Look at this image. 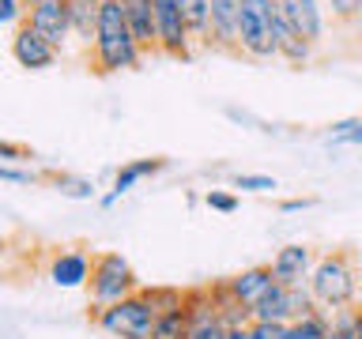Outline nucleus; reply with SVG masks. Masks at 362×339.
<instances>
[{"mask_svg":"<svg viewBox=\"0 0 362 339\" xmlns=\"http://www.w3.org/2000/svg\"><path fill=\"white\" fill-rule=\"evenodd\" d=\"M185 339H226V321H223V313H219V305H215L208 294H189V302H185Z\"/></svg>","mask_w":362,"mask_h":339,"instance_id":"obj_9","label":"nucleus"},{"mask_svg":"<svg viewBox=\"0 0 362 339\" xmlns=\"http://www.w3.org/2000/svg\"><path fill=\"white\" fill-rule=\"evenodd\" d=\"M166 166H170L166 158H140V162L121 166V170H117V177H113V192H106V196H102V203H106V208H113V203H117V200H121L124 192H129L140 177L158 174V170H166Z\"/></svg>","mask_w":362,"mask_h":339,"instance_id":"obj_17","label":"nucleus"},{"mask_svg":"<svg viewBox=\"0 0 362 339\" xmlns=\"http://www.w3.org/2000/svg\"><path fill=\"white\" fill-rule=\"evenodd\" d=\"M313 294L302 290V287H283V282H276V287L268 290V298L253 309V321H264V324H294L298 316L313 313Z\"/></svg>","mask_w":362,"mask_h":339,"instance_id":"obj_7","label":"nucleus"},{"mask_svg":"<svg viewBox=\"0 0 362 339\" xmlns=\"http://www.w3.org/2000/svg\"><path fill=\"white\" fill-rule=\"evenodd\" d=\"M253 339H287V324H264V321H253L249 324Z\"/></svg>","mask_w":362,"mask_h":339,"instance_id":"obj_28","label":"nucleus"},{"mask_svg":"<svg viewBox=\"0 0 362 339\" xmlns=\"http://www.w3.org/2000/svg\"><path fill=\"white\" fill-rule=\"evenodd\" d=\"M208 4H211L208 49H238V11H242V0H208Z\"/></svg>","mask_w":362,"mask_h":339,"instance_id":"obj_14","label":"nucleus"},{"mask_svg":"<svg viewBox=\"0 0 362 339\" xmlns=\"http://www.w3.org/2000/svg\"><path fill=\"white\" fill-rule=\"evenodd\" d=\"M132 294H136L132 264L121 253H98L95 268H90V298H95V305L106 309V305H117L132 298Z\"/></svg>","mask_w":362,"mask_h":339,"instance_id":"obj_4","label":"nucleus"},{"mask_svg":"<svg viewBox=\"0 0 362 339\" xmlns=\"http://www.w3.org/2000/svg\"><path fill=\"white\" fill-rule=\"evenodd\" d=\"M90 268H95V260H90L87 253H61L49 268V279L57 282V287L72 290V287L90 282Z\"/></svg>","mask_w":362,"mask_h":339,"instance_id":"obj_15","label":"nucleus"},{"mask_svg":"<svg viewBox=\"0 0 362 339\" xmlns=\"http://www.w3.org/2000/svg\"><path fill=\"white\" fill-rule=\"evenodd\" d=\"M0 23L16 34L23 23H27V0H4V4H0Z\"/></svg>","mask_w":362,"mask_h":339,"instance_id":"obj_24","label":"nucleus"},{"mask_svg":"<svg viewBox=\"0 0 362 339\" xmlns=\"http://www.w3.org/2000/svg\"><path fill=\"white\" fill-rule=\"evenodd\" d=\"M147 302H151V309L163 316V313H177V309H185V302H189V294H181L177 287H151V290H140Z\"/></svg>","mask_w":362,"mask_h":339,"instance_id":"obj_20","label":"nucleus"},{"mask_svg":"<svg viewBox=\"0 0 362 339\" xmlns=\"http://www.w3.org/2000/svg\"><path fill=\"white\" fill-rule=\"evenodd\" d=\"M310 294L317 305L325 309H347L351 302L358 298V279H355V268H351V256L347 253H328L317 260L313 275H310Z\"/></svg>","mask_w":362,"mask_h":339,"instance_id":"obj_2","label":"nucleus"},{"mask_svg":"<svg viewBox=\"0 0 362 339\" xmlns=\"http://www.w3.org/2000/svg\"><path fill=\"white\" fill-rule=\"evenodd\" d=\"M276 11L279 0H242L238 11V49L253 61H272L276 49Z\"/></svg>","mask_w":362,"mask_h":339,"instance_id":"obj_3","label":"nucleus"},{"mask_svg":"<svg viewBox=\"0 0 362 339\" xmlns=\"http://www.w3.org/2000/svg\"><path fill=\"white\" fill-rule=\"evenodd\" d=\"M53 185H57V192H61V196H68V200H90V196H95V185H90L87 177H68V174H61Z\"/></svg>","mask_w":362,"mask_h":339,"instance_id":"obj_22","label":"nucleus"},{"mask_svg":"<svg viewBox=\"0 0 362 339\" xmlns=\"http://www.w3.org/2000/svg\"><path fill=\"white\" fill-rule=\"evenodd\" d=\"M185 309H177V313H163L158 316V324H155V339H185Z\"/></svg>","mask_w":362,"mask_h":339,"instance_id":"obj_23","label":"nucleus"},{"mask_svg":"<svg viewBox=\"0 0 362 339\" xmlns=\"http://www.w3.org/2000/svg\"><path fill=\"white\" fill-rule=\"evenodd\" d=\"M124 4V16H129L136 38H140L144 53L151 49L158 53V30H155V0H121Z\"/></svg>","mask_w":362,"mask_h":339,"instance_id":"obj_16","label":"nucleus"},{"mask_svg":"<svg viewBox=\"0 0 362 339\" xmlns=\"http://www.w3.org/2000/svg\"><path fill=\"white\" fill-rule=\"evenodd\" d=\"M95 56H98V72H129V68L140 64L144 45L136 38L121 0H102L98 30H95Z\"/></svg>","mask_w":362,"mask_h":339,"instance_id":"obj_1","label":"nucleus"},{"mask_svg":"<svg viewBox=\"0 0 362 339\" xmlns=\"http://www.w3.org/2000/svg\"><path fill=\"white\" fill-rule=\"evenodd\" d=\"M234 185H238V189H249V192H268V189H276V177H264V174H238Z\"/></svg>","mask_w":362,"mask_h":339,"instance_id":"obj_26","label":"nucleus"},{"mask_svg":"<svg viewBox=\"0 0 362 339\" xmlns=\"http://www.w3.org/2000/svg\"><path fill=\"white\" fill-rule=\"evenodd\" d=\"M358 339H362V309H358Z\"/></svg>","mask_w":362,"mask_h":339,"instance_id":"obj_33","label":"nucleus"},{"mask_svg":"<svg viewBox=\"0 0 362 339\" xmlns=\"http://www.w3.org/2000/svg\"><path fill=\"white\" fill-rule=\"evenodd\" d=\"M11 56H16L23 68H30V72H42V68H53V64H57L61 49H57V45H49L38 30H30L27 23H23V27L11 34Z\"/></svg>","mask_w":362,"mask_h":339,"instance_id":"obj_11","label":"nucleus"},{"mask_svg":"<svg viewBox=\"0 0 362 339\" xmlns=\"http://www.w3.org/2000/svg\"><path fill=\"white\" fill-rule=\"evenodd\" d=\"M27 27L38 30L49 45L64 49L68 34H72V11H68V0H30L27 4Z\"/></svg>","mask_w":362,"mask_h":339,"instance_id":"obj_8","label":"nucleus"},{"mask_svg":"<svg viewBox=\"0 0 362 339\" xmlns=\"http://www.w3.org/2000/svg\"><path fill=\"white\" fill-rule=\"evenodd\" d=\"M276 287V271H272V264H257V268H245L238 271V275L226 282V290H230V298L238 305H245L249 313L257 309L260 302L268 298V290Z\"/></svg>","mask_w":362,"mask_h":339,"instance_id":"obj_10","label":"nucleus"},{"mask_svg":"<svg viewBox=\"0 0 362 339\" xmlns=\"http://www.w3.org/2000/svg\"><path fill=\"white\" fill-rule=\"evenodd\" d=\"M310 196H302V200H283V211H302V208H310Z\"/></svg>","mask_w":362,"mask_h":339,"instance_id":"obj_31","label":"nucleus"},{"mask_svg":"<svg viewBox=\"0 0 362 339\" xmlns=\"http://www.w3.org/2000/svg\"><path fill=\"white\" fill-rule=\"evenodd\" d=\"M279 8H283V16L291 19V27L298 30L305 42L321 45V38H325V11H328L325 0H279Z\"/></svg>","mask_w":362,"mask_h":339,"instance_id":"obj_12","label":"nucleus"},{"mask_svg":"<svg viewBox=\"0 0 362 339\" xmlns=\"http://www.w3.org/2000/svg\"><path fill=\"white\" fill-rule=\"evenodd\" d=\"M23 155H27V151H23L19 143H11V140L0 143V158H4V166H8V162H16V158H23Z\"/></svg>","mask_w":362,"mask_h":339,"instance_id":"obj_30","label":"nucleus"},{"mask_svg":"<svg viewBox=\"0 0 362 339\" xmlns=\"http://www.w3.org/2000/svg\"><path fill=\"white\" fill-rule=\"evenodd\" d=\"M204 203H208L211 211H223V215H230L238 208V200L230 196V192H219V189H211L208 196H204Z\"/></svg>","mask_w":362,"mask_h":339,"instance_id":"obj_27","label":"nucleus"},{"mask_svg":"<svg viewBox=\"0 0 362 339\" xmlns=\"http://www.w3.org/2000/svg\"><path fill=\"white\" fill-rule=\"evenodd\" d=\"M328 339H358V309H336L328 321Z\"/></svg>","mask_w":362,"mask_h":339,"instance_id":"obj_21","label":"nucleus"},{"mask_svg":"<svg viewBox=\"0 0 362 339\" xmlns=\"http://www.w3.org/2000/svg\"><path fill=\"white\" fill-rule=\"evenodd\" d=\"M313 249L305 245H283L276 256H272V271H276V282L283 287H302L313 275Z\"/></svg>","mask_w":362,"mask_h":339,"instance_id":"obj_13","label":"nucleus"},{"mask_svg":"<svg viewBox=\"0 0 362 339\" xmlns=\"http://www.w3.org/2000/svg\"><path fill=\"white\" fill-rule=\"evenodd\" d=\"M226 339H253V332H249V324H242V328H230Z\"/></svg>","mask_w":362,"mask_h":339,"instance_id":"obj_32","label":"nucleus"},{"mask_svg":"<svg viewBox=\"0 0 362 339\" xmlns=\"http://www.w3.org/2000/svg\"><path fill=\"white\" fill-rule=\"evenodd\" d=\"M336 23H355L362 19V0H325Z\"/></svg>","mask_w":362,"mask_h":339,"instance_id":"obj_25","label":"nucleus"},{"mask_svg":"<svg viewBox=\"0 0 362 339\" xmlns=\"http://www.w3.org/2000/svg\"><path fill=\"white\" fill-rule=\"evenodd\" d=\"M0 177H4V181H23V185L38 181V174H30V170H16V166H0Z\"/></svg>","mask_w":362,"mask_h":339,"instance_id":"obj_29","label":"nucleus"},{"mask_svg":"<svg viewBox=\"0 0 362 339\" xmlns=\"http://www.w3.org/2000/svg\"><path fill=\"white\" fill-rule=\"evenodd\" d=\"M68 11H72V34L79 42H90L98 30V11L102 0H68Z\"/></svg>","mask_w":362,"mask_h":339,"instance_id":"obj_18","label":"nucleus"},{"mask_svg":"<svg viewBox=\"0 0 362 339\" xmlns=\"http://www.w3.org/2000/svg\"><path fill=\"white\" fill-rule=\"evenodd\" d=\"M98 324L110 335H121V339H155L158 313L151 309V302L144 294H132V298H124L117 305L98 309Z\"/></svg>","mask_w":362,"mask_h":339,"instance_id":"obj_5","label":"nucleus"},{"mask_svg":"<svg viewBox=\"0 0 362 339\" xmlns=\"http://www.w3.org/2000/svg\"><path fill=\"white\" fill-rule=\"evenodd\" d=\"M155 30H158V53L177 56V61H189L192 56L197 38L189 30L181 0H155Z\"/></svg>","mask_w":362,"mask_h":339,"instance_id":"obj_6","label":"nucleus"},{"mask_svg":"<svg viewBox=\"0 0 362 339\" xmlns=\"http://www.w3.org/2000/svg\"><path fill=\"white\" fill-rule=\"evenodd\" d=\"M181 8H185V19H189V30L197 45H208L211 42V4L208 0H181Z\"/></svg>","mask_w":362,"mask_h":339,"instance_id":"obj_19","label":"nucleus"},{"mask_svg":"<svg viewBox=\"0 0 362 339\" xmlns=\"http://www.w3.org/2000/svg\"><path fill=\"white\" fill-rule=\"evenodd\" d=\"M27 4H30V0H27Z\"/></svg>","mask_w":362,"mask_h":339,"instance_id":"obj_34","label":"nucleus"}]
</instances>
